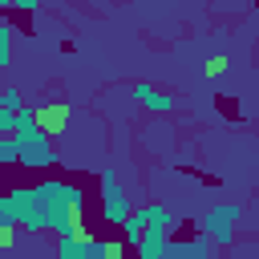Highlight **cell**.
Instances as JSON below:
<instances>
[{
    "label": "cell",
    "instance_id": "7402d4cb",
    "mask_svg": "<svg viewBox=\"0 0 259 259\" xmlns=\"http://www.w3.org/2000/svg\"><path fill=\"white\" fill-rule=\"evenodd\" d=\"M0 16H4V12H0Z\"/></svg>",
    "mask_w": 259,
    "mask_h": 259
},
{
    "label": "cell",
    "instance_id": "3957f363",
    "mask_svg": "<svg viewBox=\"0 0 259 259\" xmlns=\"http://www.w3.org/2000/svg\"><path fill=\"white\" fill-rule=\"evenodd\" d=\"M101 219L109 223V227H117L134 206H130V194L121 190V182H117V170L113 166H101Z\"/></svg>",
    "mask_w": 259,
    "mask_h": 259
},
{
    "label": "cell",
    "instance_id": "ba28073f",
    "mask_svg": "<svg viewBox=\"0 0 259 259\" xmlns=\"http://www.w3.org/2000/svg\"><path fill=\"white\" fill-rule=\"evenodd\" d=\"M166 243H170V235H162V231H142V239L134 243V251H138V259H162L166 255Z\"/></svg>",
    "mask_w": 259,
    "mask_h": 259
},
{
    "label": "cell",
    "instance_id": "277c9868",
    "mask_svg": "<svg viewBox=\"0 0 259 259\" xmlns=\"http://www.w3.org/2000/svg\"><path fill=\"white\" fill-rule=\"evenodd\" d=\"M45 231H53L57 239H85V235H89V227H85L81 210H73L65 198L45 206Z\"/></svg>",
    "mask_w": 259,
    "mask_h": 259
},
{
    "label": "cell",
    "instance_id": "ac0fdd59",
    "mask_svg": "<svg viewBox=\"0 0 259 259\" xmlns=\"http://www.w3.org/2000/svg\"><path fill=\"white\" fill-rule=\"evenodd\" d=\"M223 69H227V57H210V61H206V77H210V81L223 77Z\"/></svg>",
    "mask_w": 259,
    "mask_h": 259
},
{
    "label": "cell",
    "instance_id": "d6986e66",
    "mask_svg": "<svg viewBox=\"0 0 259 259\" xmlns=\"http://www.w3.org/2000/svg\"><path fill=\"white\" fill-rule=\"evenodd\" d=\"M12 125H16V113L0 109V138H8V134H12Z\"/></svg>",
    "mask_w": 259,
    "mask_h": 259
},
{
    "label": "cell",
    "instance_id": "7a4b0ae2",
    "mask_svg": "<svg viewBox=\"0 0 259 259\" xmlns=\"http://www.w3.org/2000/svg\"><path fill=\"white\" fill-rule=\"evenodd\" d=\"M239 219H243V202H214L206 214H202V231L210 239V247H231L235 235H239Z\"/></svg>",
    "mask_w": 259,
    "mask_h": 259
},
{
    "label": "cell",
    "instance_id": "6da1fadb",
    "mask_svg": "<svg viewBox=\"0 0 259 259\" xmlns=\"http://www.w3.org/2000/svg\"><path fill=\"white\" fill-rule=\"evenodd\" d=\"M4 214L16 223V231H28V235H40L45 231V206L32 198V186H12L4 198H0Z\"/></svg>",
    "mask_w": 259,
    "mask_h": 259
},
{
    "label": "cell",
    "instance_id": "8fae6325",
    "mask_svg": "<svg viewBox=\"0 0 259 259\" xmlns=\"http://www.w3.org/2000/svg\"><path fill=\"white\" fill-rule=\"evenodd\" d=\"M32 198H36L40 206L61 202V198H65V178H40V182L32 186Z\"/></svg>",
    "mask_w": 259,
    "mask_h": 259
},
{
    "label": "cell",
    "instance_id": "e0dca14e",
    "mask_svg": "<svg viewBox=\"0 0 259 259\" xmlns=\"http://www.w3.org/2000/svg\"><path fill=\"white\" fill-rule=\"evenodd\" d=\"M0 162H4V166H16V146H12V138H0Z\"/></svg>",
    "mask_w": 259,
    "mask_h": 259
},
{
    "label": "cell",
    "instance_id": "44dd1931",
    "mask_svg": "<svg viewBox=\"0 0 259 259\" xmlns=\"http://www.w3.org/2000/svg\"><path fill=\"white\" fill-rule=\"evenodd\" d=\"M4 8H12V0H0V12H4Z\"/></svg>",
    "mask_w": 259,
    "mask_h": 259
},
{
    "label": "cell",
    "instance_id": "7c38bea8",
    "mask_svg": "<svg viewBox=\"0 0 259 259\" xmlns=\"http://www.w3.org/2000/svg\"><path fill=\"white\" fill-rule=\"evenodd\" d=\"M117 231H121V239H125V243L134 247V243L142 239V231H146V219H142V206H134V210H130V214H125V219L117 223Z\"/></svg>",
    "mask_w": 259,
    "mask_h": 259
},
{
    "label": "cell",
    "instance_id": "30bf717a",
    "mask_svg": "<svg viewBox=\"0 0 259 259\" xmlns=\"http://www.w3.org/2000/svg\"><path fill=\"white\" fill-rule=\"evenodd\" d=\"M85 259H125V243L121 239H89Z\"/></svg>",
    "mask_w": 259,
    "mask_h": 259
},
{
    "label": "cell",
    "instance_id": "9c48e42d",
    "mask_svg": "<svg viewBox=\"0 0 259 259\" xmlns=\"http://www.w3.org/2000/svg\"><path fill=\"white\" fill-rule=\"evenodd\" d=\"M142 219H146V227H150V231H162V235H170V231L178 227V214H174V210H166V206H158V202L142 206Z\"/></svg>",
    "mask_w": 259,
    "mask_h": 259
},
{
    "label": "cell",
    "instance_id": "5b68a950",
    "mask_svg": "<svg viewBox=\"0 0 259 259\" xmlns=\"http://www.w3.org/2000/svg\"><path fill=\"white\" fill-rule=\"evenodd\" d=\"M32 117H36V130H45L53 138L69 125V105L65 101H32Z\"/></svg>",
    "mask_w": 259,
    "mask_h": 259
},
{
    "label": "cell",
    "instance_id": "4fadbf2b",
    "mask_svg": "<svg viewBox=\"0 0 259 259\" xmlns=\"http://www.w3.org/2000/svg\"><path fill=\"white\" fill-rule=\"evenodd\" d=\"M93 235H85V239H57V251H53V259H85V243H89Z\"/></svg>",
    "mask_w": 259,
    "mask_h": 259
},
{
    "label": "cell",
    "instance_id": "8992f818",
    "mask_svg": "<svg viewBox=\"0 0 259 259\" xmlns=\"http://www.w3.org/2000/svg\"><path fill=\"white\" fill-rule=\"evenodd\" d=\"M210 255H214L210 239L206 235H194V239H170L162 259H210Z\"/></svg>",
    "mask_w": 259,
    "mask_h": 259
},
{
    "label": "cell",
    "instance_id": "5bb4252c",
    "mask_svg": "<svg viewBox=\"0 0 259 259\" xmlns=\"http://www.w3.org/2000/svg\"><path fill=\"white\" fill-rule=\"evenodd\" d=\"M12 40H16V28L0 16V69H8V65H12Z\"/></svg>",
    "mask_w": 259,
    "mask_h": 259
},
{
    "label": "cell",
    "instance_id": "2e32d148",
    "mask_svg": "<svg viewBox=\"0 0 259 259\" xmlns=\"http://www.w3.org/2000/svg\"><path fill=\"white\" fill-rule=\"evenodd\" d=\"M16 239H20V231H16V223H8V227H0V255H8V251L16 247Z\"/></svg>",
    "mask_w": 259,
    "mask_h": 259
},
{
    "label": "cell",
    "instance_id": "52a82bcc",
    "mask_svg": "<svg viewBox=\"0 0 259 259\" xmlns=\"http://www.w3.org/2000/svg\"><path fill=\"white\" fill-rule=\"evenodd\" d=\"M134 97H138V105L150 109V113H170V109H174V97L162 93V89L150 85V81H138V85H134Z\"/></svg>",
    "mask_w": 259,
    "mask_h": 259
},
{
    "label": "cell",
    "instance_id": "ffe728a7",
    "mask_svg": "<svg viewBox=\"0 0 259 259\" xmlns=\"http://www.w3.org/2000/svg\"><path fill=\"white\" fill-rule=\"evenodd\" d=\"M12 8H16V12H36L40 0H12Z\"/></svg>",
    "mask_w": 259,
    "mask_h": 259
},
{
    "label": "cell",
    "instance_id": "9a60e30c",
    "mask_svg": "<svg viewBox=\"0 0 259 259\" xmlns=\"http://www.w3.org/2000/svg\"><path fill=\"white\" fill-rule=\"evenodd\" d=\"M28 101H24V93L16 89V85H0V109H8V113H16V109H24Z\"/></svg>",
    "mask_w": 259,
    "mask_h": 259
}]
</instances>
